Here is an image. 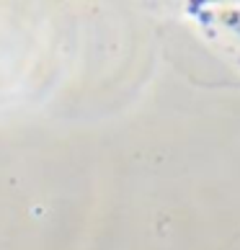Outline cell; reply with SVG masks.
Wrapping results in <instances>:
<instances>
[]
</instances>
